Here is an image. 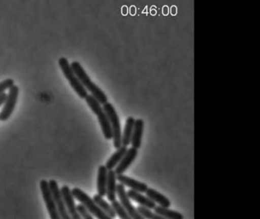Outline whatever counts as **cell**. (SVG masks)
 <instances>
[{
    "instance_id": "cell-1",
    "label": "cell",
    "mask_w": 260,
    "mask_h": 219,
    "mask_svg": "<svg viewBox=\"0 0 260 219\" xmlns=\"http://www.w3.org/2000/svg\"><path fill=\"white\" fill-rule=\"evenodd\" d=\"M71 65L83 87L88 90L101 104L103 105L108 102V97L104 91L92 82L80 62L74 61Z\"/></svg>"
},
{
    "instance_id": "cell-2",
    "label": "cell",
    "mask_w": 260,
    "mask_h": 219,
    "mask_svg": "<svg viewBox=\"0 0 260 219\" xmlns=\"http://www.w3.org/2000/svg\"><path fill=\"white\" fill-rule=\"evenodd\" d=\"M85 100H86L88 106L92 110V112L98 117L99 122H100V126H101L105 138L107 140L112 139V128H111L109 118H108L104 109L102 106L101 103L92 94H88Z\"/></svg>"
},
{
    "instance_id": "cell-3",
    "label": "cell",
    "mask_w": 260,
    "mask_h": 219,
    "mask_svg": "<svg viewBox=\"0 0 260 219\" xmlns=\"http://www.w3.org/2000/svg\"><path fill=\"white\" fill-rule=\"evenodd\" d=\"M73 197L78 200L82 205L92 215L95 216L97 219H112L109 215L106 214L104 211H102L101 208L94 202L93 199L86 194L85 192L80 189L75 187L71 190Z\"/></svg>"
},
{
    "instance_id": "cell-4",
    "label": "cell",
    "mask_w": 260,
    "mask_h": 219,
    "mask_svg": "<svg viewBox=\"0 0 260 219\" xmlns=\"http://www.w3.org/2000/svg\"><path fill=\"white\" fill-rule=\"evenodd\" d=\"M59 66L61 68L63 75L69 82L70 85L72 87L73 89L76 91L79 97L82 99H85L88 95V91L82 85L80 81L77 78V75L74 73L69 61L66 57H60L58 60Z\"/></svg>"
},
{
    "instance_id": "cell-5",
    "label": "cell",
    "mask_w": 260,
    "mask_h": 219,
    "mask_svg": "<svg viewBox=\"0 0 260 219\" xmlns=\"http://www.w3.org/2000/svg\"><path fill=\"white\" fill-rule=\"evenodd\" d=\"M108 118H109V123H110L111 128L112 131V138H113L114 147L118 149L122 145V133H121V123H120L119 117L115 111V107L112 103L109 102H106L103 106Z\"/></svg>"
},
{
    "instance_id": "cell-6",
    "label": "cell",
    "mask_w": 260,
    "mask_h": 219,
    "mask_svg": "<svg viewBox=\"0 0 260 219\" xmlns=\"http://www.w3.org/2000/svg\"><path fill=\"white\" fill-rule=\"evenodd\" d=\"M19 94V88L18 85H14L9 89L7 97L2 110L0 111V120L6 121L8 120L16 107L18 97Z\"/></svg>"
},
{
    "instance_id": "cell-7",
    "label": "cell",
    "mask_w": 260,
    "mask_h": 219,
    "mask_svg": "<svg viewBox=\"0 0 260 219\" xmlns=\"http://www.w3.org/2000/svg\"><path fill=\"white\" fill-rule=\"evenodd\" d=\"M40 188L51 219H61L60 214H59L57 206H56L52 193H51V190H50L48 181L45 180V179L41 180Z\"/></svg>"
},
{
    "instance_id": "cell-8",
    "label": "cell",
    "mask_w": 260,
    "mask_h": 219,
    "mask_svg": "<svg viewBox=\"0 0 260 219\" xmlns=\"http://www.w3.org/2000/svg\"><path fill=\"white\" fill-rule=\"evenodd\" d=\"M117 195L119 198L120 203L122 205L132 219H146L145 217L141 215V213L131 202L130 199L127 196V192H126L125 187H124L122 184H119L117 185Z\"/></svg>"
},
{
    "instance_id": "cell-9",
    "label": "cell",
    "mask_w": 260,
    "mask_h": 219,
    "mask_svg": "<svg viewBox=\"0 0 260 219\" xmlns=\"http://www.w3.org/2000/svg\"><path fill=\"white\" fill-rule=\"evenodd\" d=\"M48 184H49L50 190H51V193H52L60 217H61V219H71L69 214H68L64 200L62 197L61 193H60V190L59 188L57 181L55 179H51L48 182Z\"/></svg>"
},
{
    "instance_id": "cell-10",
    "label": "cell",
    "mask_w": 260,
    "mask_h": 219,
    "mask_svg": "<svg viewBox=\"0 0 260 219\" xmlns=\"http://www.w3.org/2000/svg\"><path fill=\"white\" fill-rule=\"evenodd\" d=\"M60 193H61L62 197L64 200L68 214H69L71 219H83L80 213H79L78 210H77V205H76L75 202H74V198L73 197L69 187L63 186L60 190Z\"/></svg>"
},
{
    "instance_id": "cell-11",
    "label": "cell",
    "mask_w": 260,
    "mask_h": 219,
    "mask_svg": "<svg viewBox=\"0 0 260 219\" xmlns=\"http://www.w3.org/2000/svg\"><path fill=\"white\" fill-rule=\"evenodd\" d=\"M138 149H135V148L132 147L127 149L125 155L115 168V172L116 175L124 174V172L127 170V168L130 167L131 164L134 162L135 158L138 156Z\"/></svg>"
},
{
    "instance_id": "cell-12",
    "label": "cell",
    "mask_w": 260,
    "mask_h": 219,
    "mask_svg": "<svg viewBox=\"0 0 260 219\" xmlns=\"http://www.w3.org/2000/svg\"><path fill=\"white\" fill-rule=\"evenodd\" d=\"M117 180L120 184H122L124 187H129L132 190L139 192V193H146L147 189H148L147 184L136 180V179H133V178L130 177V176H126V175H117Z\"/></svg>"
},
{
    "instance_id": "cell-13",
    "label": "cell",
    "mask_w": 260,
    "mask_h": 219,
    "mask_svg": "<svg viewBox=\"0 0 260 219\" xmlns=\"http://www.w3.org/2000/svg\"><path fill=\"white\" fill-rule=\"evenodd\" d=\"M144 129V120L142 119L135 120V126H134L133 132H132V140H131L132 147L135 148L137 149L141 148Z\"/></svg>"
},
{
    "instance_id": "cell-14",
    "label": "cell",
    "mask_w": 260,
    "mask_h": 219,
    "mask_svg": "<svg viewBox=\"0 0 260 219\" xmlns=\"http://www.w3.org/2000/svg\"><path fill=\"white\" fill-rule=\"evenodd\" d=\"M117 175L115 170H108L106 196L111 202L116 200L117 196Z\"/></svg>"
},
{
    "instance_id": "cell-15",
    "label": "cell",
    "mask_w": 260,
    "mask_h": 219,
    "mask_svg": "<svg viewBox=\"0 0 260 219\" xmlns=\"http://www.w3.org/2000/svg\"><path fill=\"white\" fill-rule=\"evenodd\" d=\"M127 195L129 199H132V200L135 201V202L140 204L141 206L144 207V208L151 210L153 209V208L156 206L155 202L150 200L147 196H144V195H143L141 193H139V192L130 190L127 192Z\"/></svg>"
},
{
    "instance_id": "cell-16",
    "label": "cell",
    "mask_w": 260,
    "mask_h": 219,
    "mask_svg": "<svg viewBox=\"0 0 260 219\" xmlns=\"http://www.w3.org/2000/svg\"><path fill=\"white\" fill-rule=\"evenodd\" d=\"M108 170L106 166L101 165L99 167L98 178H97V191L99 196H106V186H107Z\"/></svg>"
},
{
    "instance_id": "cell-17",
    "label": "cell",
    "mask_w": 260,
    "mask_h": 219,
    "mask_svg": "<svg viewBox=\"0 0 260 219\" xmlns=\"http://www.w3.org/2000/svg\"><path fill=\"white\" fill-rule=\"evenodd\" d=\"M146 195L147 197L153 201L155 203L159 204V206L164 207V208H170L171 205V202L167 196L162 195L159 192L156 191L154 189L148 188L146 191Z\"/></svg>"
},
{
    "instance_id": "cell-18",
    "label": "cell",
    "mask_w": 260,
    "mask_h": 219,
    "mask_svg": "<svg viewBox=\"0 0 260 219\" xmlns=\"http://www.w3.org/2000/svg\"><path fill=\"white\" fill-rule=\"evenodd\" d=\"M127 151V148L123 145H121L119 149H117L116 152L110 157V158L106 162V165H105L106 169L108 170H114V168L119 164L120 161L122 159Z\"/></svg>"
},
{
    "instance_id": "cell-19",
    "label": "cell",
    "mask_w": 260,
    "mask_h": 219,
    "mask_svg": "<svg viewBox=\"0 0 260 219\" xmlns=\"http://www.w3.org/2000/svg\"><path fill=\"white\" fill-rule=\"evenodd\" d=\"M135 123V119L134 117H127V120H126L125 126H124V132L122 133V139H121L123 146L127 147V145L131 144Z\"/></svg>"
},
{
    "instance_id": "cell-20",
    "label": "cell",
    "mask_w": 260,
    "mask_h": 219,
    "mask_svg": "<svg viewBox=\"0 0 260 219\" xmlns=\"http://www.w3.org/2000/svg\"><path fill=\"white\" fill-rule=\"evenodd\" d=\"M93 199L94 202L97 204V205L101 208L102 211H104L109 217H112V219L116 217V214H115L112 205H110L109 202H106V201L103 199V197L97 194L94 196L93 199Z\"/></svg>"
},
{
    "instance_id": "cell-21",
    "label": "cell",
    "mask_w": 260,
    "mask_h": 219,
    "mask_svg": "<svg viewBox=\"0 0 260 219\" xmlns=\"http://www.w3.org/2000/svg\"><path fill=\"white\" fill-rule=\"evenodd\" d=\"M154 212L159 215L162 216L167 219H184V216L179 211H173L169 208H164L162 206H156Z\"/></svg>"
},
{
    "instance_id": "cell-22",
    "label": "cell",
    "mask_w": 260,
    "mask_h": 219,
    "mask_svg": "<svg viewBox=\"0 0 260 219\" xmlns=\"http://www.w3.org/2000/svg\"><path fill=\"white\" fill-rule=\"evenodd\" d=\"M112 206L115 211L116 215L121 219H132L128 213L127 212L124 207L122 206L119 201L115 200L112 202Z\"/></svg>"
},
{
    "instance_id": "cell-23",
    "label": "cell",
    "mask_w": 260,
    "mask_h": 219,
    "mask_svg": "<svg viewBox=\"0 0 260 219\" xmlns=\"http://www.w3.org/2000/svg\"><path fill=\"white\" fill-rule=\"evenodd\" d=\"M138 211L141 213L143 217H145L146 219H167L156 213L153 212L150 209L144 208L143 206L138 207Z\"/></svg>"
},
{
    "instance_id": "cell-24",
    "label": "cell",
    "mask_w": 260,
    "mask_h": 219,
    "mask_svg": "<svg viewBox=\"0 0 260 219\" xmlns=\"http://www.w3.org/2000/svg\"><path fill=\"white\" fill-rule=\"evenodd\" d=\"M14 85V80L12 79H5V80L0 82V94L5 92L7 90L10 89Z\"/></svg>"
},
{
    "instance_id": "cell-25",
    "label": "cell",
    "mask_w": 260,
    "mask_h": 219,
    "mask_svg": "<svg viewBox=\"0 0 260 219\" xmlns=\"http://www.w3.org/2000/svg\"><path fill=\"white\" fill-rule=\"evenodd\" d=\"M77 210H78L79 213H80V215H81L82 218L83 219H94L93 217H92V214L84 208L83 205H82L81 204L77 205Z\"/></svg>"
},
{
    "instance_id": "cell-26",
    "label": "cell",
    "mask_w": 260,
    "mask_h": 219,
    "mask_svg": "<svg viewBox=\"0 0 260 219\" xmlns=\"http://www.w3.org/2000/svg\"><path fill=\"white\" fill-rule=\"evenodd\" d=\"M7 97V94L6 92L0 94V106H2L5 103L6 99Z\"/></svg>"
}]
</instances>
